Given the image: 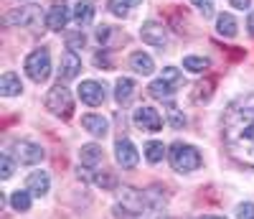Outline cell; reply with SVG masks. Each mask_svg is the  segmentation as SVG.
I'll list each match as a JSON object with an SVG mask.
<instances>
[{
    "mask_svg": "<svg viewBox=\"0 0 254 219\" xmlns=\"http://www.w3.org/2000/svg\"><path fill=\"white\" fill-rule=\"evenodd\" d=\"M249 3H252V0H231V8L244 10V8H249Z\"/></svg>",
    "mask_w": 254,
    "mask_h": 219,
    "instance_id": "35",
    "label": "cell"
},
{
    "mask_svg": "<svg viewBox=\"0 0 254 219\" xmlns=\"http://www.w3.org/2000/svg\"><path fill=\"white\" fill-rule=\"evenodd\" d=\"M84 43H87V38H84V33H81V31L66 33V46H69V51H76V49H81Z\"/></svg>",
    "mask_w": 254,
    "mask_h": 219,
    "instance_id": "27",
    "label": "cell"
},
{
    "mask_svg": "<svg viewBox=\"0 0 254 219\" xmlns=\"http://www.w3.org/2000/svg\"><path fill=\"white\" fill-rule=\"evenodd\" d=\"M49 186H51V181H49V173L46 171H33L31 176H28V181H26V189L33 196H44L49 191Z\"/></svg>",
    "mask_w": 254,
    "mask_h": 219,
    "instance_id": "15",
    "label": "cell"
},
{
    "mask_svg": "<svg viewBox=\"0 0 254 219\" xmlns=\"http://www.w3.org/2000/svg\"><path fill=\"white\" fill-rule=\"evenodd\" d=\"M132 122L140 130H147V133H158V130L163 127V117H160L158 110H153V107H137L135 115H132Z\"/></svg>",
    "mask_w": 254,
    "mask_h": 219,
    "instance_id": "5",
    "label": "cell"
},
{
    "mask_svg": "<svg viewBox=\"0 0 254 219\" xmlns=\"http://www.w3.org/2000/svg\"><path fill=\"white\" fill-rule=\"evenodd\" d=\"M74 20L79 26H89L94 20V5L89 3V0H79V3L74 5Z\"/></svg>",
    "mask_w": 254,
    "mask_h": 219,
    "instance_id": "18",
    "label": "cell"
},
{
    "mask_svg": "<svg viewBox=\"0 0 254 219\" xmlns=\"http://www.w3.org/2000/svg\"><path fill=\"white\" fill-rule=\"evenodd\" d=\"M46 107L51 110L54 115H69L74 110V100H71V92L66 90L64 84H56L54 90L46 95Z\"/></svg>",
    "mask_w": 254,
    "mask_h": 219,
    "instance_id": "4",
    "label": "cell"
},
{
    "mask_svg": "<svg viewBox=\"0 0 254 219\" xmlns=\"http://www.w3.org/2000/svg\"><path fill=\"white\" fill-rule=\"evenodd\" d=\"M81 127L87 130V133L97 135V138H104V135H107V130H110V122L104 120L102 115H84L81 117Z\"/></svg>",
    "mask_w": 254,
    "mask_h": 219,
    "instance_id": "13",
    "label": "cell"
},
{
    "mask_svg": "<svg viewBox=\"0 0 254 219\" xmlns=\"http://www.w3.org/2000/svg\"><path fill=\"white\" fill-rule=\"evenodd\" d=\"M226 145L239 163L254 168V120H244L234 127H229Z\"/></svg>",
    "mask_w": 254,
    "mask_h": 219,
    "instance_id": "1",
    "label": "cell"
},
{
    "mask_svg": "<svg viewBox=\"0 0 254 219\" xmlns=\"http://www.w3.org/2000/svg\"><path fill=\"white\" fill-rule=\"evenodd\" d=\"M247 26H249V33L254 36V13H249V20H247Z\"/></svg>",
    "mask_w": 254,
    "mask_h": 219,
    "instance_id": "36",
    "label": "cell"
},
{
    "mask_svg": "<svg viewBox=\"0 0 254 219\" xmlns=\"http://www.w3.org/2000/svg\"><path fill=\"white\" fill-rule=\"evenodd\" d=\"M237 217L239 219H254V204L252 202H244L237 207Z\"/></svg>",
    "mask_w": 254,
    "mask_h": 219,
    "instance_id": "32",
    "label": "cell"
},
{
    "mask_svg": "<svg viewBox=\"0 0 254 219\" xmlns=\"http://www.w3.org/2000/svg\"><path fill=\"white\" fill-rule=\"evenodd\" d=\"M15 158L20 163H38V161H44V148L36 145V143L23 140V143L15 145Z\"/></svg>",
    "mask_w": 254,
    "mask_h": 219,
    "instance_id": "12",
    "label": "cell"
},
{
    "mask_svg": "<svg viewBox=\"0 0 254 219\" xmlns=\"http://www.w3.org/2000/svg\"><path fill=\"white\" fill-rule=\"evenodd\" d=\"M94 61H97V64H110V59H107V56H102V54H97Z\"/></svg>",
    "mask_w": 254,
    "mask_h": 219,
    "instance_id": "37",
    "label": "cell"
},
{
    "mask_svg": "<svg viewBox=\"0 0 254 219\" xmlns=\"http://www.w3.org/2000/svg\"><path fill=\"white\" fill-rule=\"evenodd\" d=\"M36 20H41V13L36 10V5H20V8H13L3 23L5 26H33Z\"/></svg>",
    "mask_w": 254,
    "mask_h": 219,
    "instance_id": "6",
    "label": "cell"
},
{
    "mask_svg": "<svg viewBox=\"0 0 254 219\" xmlns=\"http://www.w3.org/2000/svg\"><path fill=\"white\" fill-rule=\"evenodd\" d=\"M79 69H81V59L76 56V51H66L61 56V69H59L61 79H74Z\"/></svg>",
    "mask_w": 254,
    "mask_h": 219,
    "instance_id": "14",
    "label": "cell"
},
{
    "mask_svg": "<svg viewBox=\"0 0 254 219\" xmlns=\"http://www.w3.org/2000/svg\"><path fill=\"white\" fill-rule=\"evenodd\" d=\"M115 158L122 168H135L137 161H140V153L137 148L132 145V140H127V138H120L115 143Z\"/></svg>",
    "mask_w": 254,
    "mask_h": 219,
    "instance_id": "7",
    "label": "cell"
},
{
    "mask_svg": "<svg viewBox=\"0 0 254 219\" xmlns=\"http://www.w3.org/2000/svg\"><path fill=\"white\" fill-rule=\"evenodd\" d=\"M130 0H110V10L115 13V15H120V18H125L127 13H130Z\"/></svg>",
    "mask_w": 254,
    "mask_h": 219,
    "instance_id": "28",
    "label": "cell"
},
{
    "mask_svg": "<svg viewBox=\"0 0 254 219\" xmlns=\"http://www.w3.org/2000/svg\"><path fill=\"white\" fill-rule=\"evenodd\" d=\"M0 92H3L5 97H15V95L23 92V84H20V79L13 72H5L3 77H0Z\"/></svg>",
    "mask_w": 254,
    "mask_h": 219,
    "instance_id": "17",
    "label": "cell"
},
{
    "mask_svg": "<svg viewBox=\"0 0 254 219\" xmlns=\"http://www.w3.org/2000/svg\"><path fill=\"white\" fill-rule=\"evenodd\" d=\"M208 67H211V61L203 59V56H186V59H183V69L193 72V74H201V72H206Z\"/></svg>",
    "mask_w": 254,
    "mask_h": 219,
    "instance_id": "24",
    "label": "cell"
},
{
    "mask_svg": "<svg viewBox=\"0 0 254 219\" xmlns=\"http://www.w3.org/2000/svg\"><path fill=\"white\" fill-rule=\"evenodd\" d=\"M237 20H234V15H229V13H221L219 15V20H216V31L221 33V36H226V38H234L237 36Z\"/></svg>",
    "mask_w": 254,
    "mask_h": 219,
    "instance_id": "22",
    "label": "cell"
},
{
    "mask_svg": "<svg viewBox=\"0 0 254 219\" xmlns=\"http://www.w3.org/2000/svg\"><path fill=\"white\" fill-rule=\"evenodd\" d=\"M140 36L145 43H150V46H165V41H168V31L155 23V20H147V23L140 28Z\"/></svg>",
    "mask_w": 254,
    "mask_h": 219,
    "instance_id": "10",
    "label": "cell"
},
{
    "mask_svg": "<svg viewBox=\"0 0 254 219\" xmlns=\"http://www.w3.org/2000/svg\"><path fill=\"white\" fill-rule=\"evenodd\" d=\"M13 176V161L8 158V156H3V158H0V179H10Z\"/></svg>",
    "mask_w": 254,
    "mask_h": 219,
    "instance_id": "31",
    "label": "cell"
},
{
    "mask_svg": "<svg viewBox=\"0 0 254 219\" xmlns=\"http://www.w3.org/2000/svg\"><path fill=\"white\" fill-rule=\"evenodd\" d=\"M140 3H142V0H130V5H132V8H135V5H140Z\"/></svg>",
    "mask_w": 254,
    "mask_h": 219,
    "instance_id": "38",
    "label": "cell"
},
{
    "mask_svg": "<svg viewBox=\"0 0 254 219\" xmlns=\"http://www.w3.org/2000/svg\"><path fill=\"white\" fill-rule=\"evenodd\" d=\"M168 156H171V166L178 173H190L201 166V153L193 145H186V143H173Z\"/></svg>",
    "mask_w": 254,
    "mask_h": 219,
    "instance_id": "2",
    "label": "cell"
},
{
    "mask_svg": "<svg viewBox=\"0 0 254 219\" xmlns=\"http://www.w3.org/2000/svg\"><path fill=\"white\" fill-rule=\"evenodd\" d=\"M147 90H150V97H155V100H171L173 97V84L165 82L163 77L155 79L150 87H147Z\"/></svg>",
    "mask_w": 254,
    "mask_h": 219,
    "instance_id": "21",
    "label": "cell"
},
{
    "mask_svg": "<svg viewBox=\"0 0 254 219\" xmlns=\"http://www.w3.org/2000/svg\"><path fill=\"white\" fill-rule=\"evenodd\" d=\"M26 74L41 84V82H46L51 77V54L49 49H36L28 59H26Z\"/></svg>",
    "mask_w": 254,
    "mask_h": 219,
    "instance_id": "3",
    "label": "cell"
},
{
    "mask_svg": "<svg viewBox=\"0 0 254 219\" xmlns=\"http://www.w3.org/2000/svg\"><path fill=\"white\" fill-rule=\"evenodd\" d=\"M110 33H112V28H110V26H99V28H97V38H99V41H107V38H110Z\"/></svg>",
    "mask_w": 254,
    "mask_h": 219,
    "instance_id": "34",
    "label": "cell"
},
{
    "mask_svg": "<svg viewBox=\"0 0 254 219\" xmlns=\"http://www.w3.org/2000/svg\"><path fill=\"white\" fill-rule=\"evenodd\" d=\"M163 156H165V145H163V143L150 140V143L145 145V158L150 161V163H160V161H163Z\"/></svg>",
    "mask_w": 254,
    "mask_h": 219,
    "instance_id": "25",
    "label": "cell"
},
{
    "mask_svg": "<svg viewBox=\"0 0 254 219\" xmlns=\"http://www.w3.org/2000/svg\"><path fill=\"white\" fill-rule=\"evenodd\" d=\"M132 95H135V82H132L130 77H122V79H117L115 100H117L120 105H125V102H130V100H132Z\"/></svg>",
    "mask_w": 254,
    "mask_h": 219,
    "instance_id": "19",
    "label": "cell"
},
{
    "mask_svg": "<svg viewBox=\"0 0 254 219\" xmlns=\"http://www.w3.org/2000/svg\"><path fill=\"white\" fill-rule=\"evenodd\" d=\"M120 204H122V212L125 214H140L142 207H145V199H142V194L130 189V186H122L120 189ZM120 212V214H122Z\"/></svg>",
    "mask_w": 254,
    "mask_h": 219,
    "instance_id": "8",
    "label": "cell"
},
{
    "mask_svg": "<svg viewBox=\"0 0 254 219\" xmlns=\"http://www.w3.org/2000/svg\"><path fill=\"white\" fill-rule=\"evenodd\" d=\"M31 196H33V194H31L28 189H26V191H20V189L13 191V194H10V207H13L15 212H28V209H31Z\"/></svg>",
    "mask_w": 254,
    "mask_h": 219,
    "instance_id": "23",
    "label": "cell"
},
{
    "mask_svg": "<svg viewBox=\"0 0 254 219\" xmlns=\"http://www.w3.org/2000/svg\"><path fill=\"white\" fill-rule=\"evenodd\" d=\"M94 184H97L99 189H104V191H110V189L117 186V179H115V173L102 171V173H97V176H94Z\"/></svg>",
    "mask_w": 254,
    "mask_h": 219,
    "instance_id": "26",
    "label": "cell"
},
{
    "mask_svg": "<svg viewBox=\"0 0 254 219\" xmlns=\"http://www.w3.org/2000/svg\"><path fill=\"white\" fill-rule=\"evenodd\" d=\"M171 125H173V127H183V125H186V117H181V115L176 112V107L171 110Z\"/></svg>",
    "mask_w": 254,
    "mask_h": 219,
    "instance_id": "33",
    "label": "cell"
},
{
    "mask_svg": "<svg viewBox=\"0 0 254 219\" xmlns=\"http://www.w3.org/2000/svg\"><path fill=\"white\" fill-rule=\"evenodd\" d=\"M163 79L171 82L173 87H181V84H183V74H181L176 67H165V69H163Z\"/></svg>",
    "mask_w": 254,
    "mask_h": 219,
    "instance_id": "29",
    "label": "cell"
},
{
    "mask_svg": "<svg viewBox=\"0 0 254 219\" xmlns=\"http://www.w3.org/2000/svg\"><path fill=\"white\" fill-rule=\"evenodd\" d=\"M130 67L137 72V74H153L155 72V61L147 56V54H142V51H135L132 56H130Z\"/></svg>",
    "mask_w": 254,
    "mask_h": 219,
    "instance_id": "16",
    "label": "cell"
},
{
    "mask_svg": "<svg viewBox=\"0 0 254 219\" xmlns=\"http://www.w3.org/2000/svg\"><path fill=\"white\" fill-rule=\"evenodd\" d=\"M69 18H71V13H69V5L56 3V5H51V8H49V15H46V26H49L51 31H61V28H66Z\"/></svg>",
    "mask_w": 254,
    "mask_h": 219,
    "instance_id": "11",
    "label": "cell"
},
{
    "mask_svg": "<svg viewBox=\"0 0 254 219\" xmlns=\"http://www.w3.org/2000/svg\"><path fill=\"white\" fill-rule=\"evenodd\" d=\"M79 161H81L84 166H97V163L102 161V148L94 145V143L81 145V150H79Z\"/></svg>",
    "mask_w": 254,
    "mask_h": 219,
    "instance_id": "20",
    "label": "cell"
},
{
    "mask_svg": "<svg viewBox=\"0 0 254 219\" xmlns=\"http://www.w3.org/2000/svg\"><path fill=\"white\" fill-rule=\"evenodd\" d=\"M79 100L87 102V105H92V107L102 105V102H104V87H102L99 82H92V79L81 82V87H79Z\"/></svg>",
    "mask_w": 254,
    "mask_h": 219,
    "instance_id": "9",
    "label": "cell"
},
{
    "mask_svg": "<svg viewBox=\"0 0 254 219\" xmlns=\"http://www.w3.org/2000/svg\"><path fill=\"white\" fill-rule=\"evenodd\" d=\"M190 3H193V5L201 10L203 18H211V15H214V3H211V0H190Z\"/></svg>",
    "mask_w": 254,
    "mask_h": 219,
    "instance_id": "30",
    "label": "cell"
},
{
    "mask_svg": "<svg viewBox=\"0 0 254 219\" xmlns=\"http://www.w3.org/2000/svg\"><path fill=\"white\" fill-rule=\"evenodd\" d=\"M201 219H226V217H201Z\"/></svg>",
    "mask_w": 254,
    "mask_h": 219,
    "instance_id": "39",
    "label": "cell"
}]
</instances>
